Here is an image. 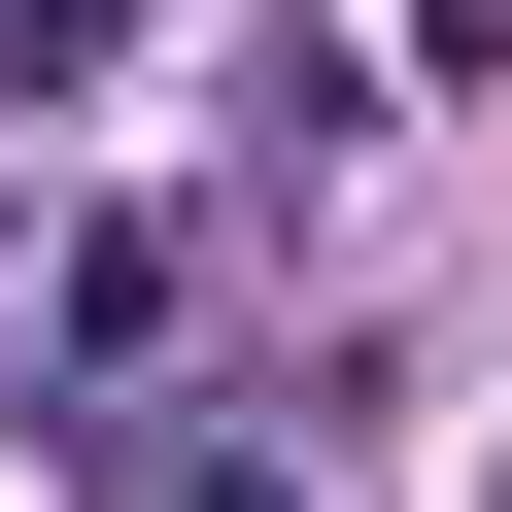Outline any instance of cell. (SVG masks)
I'll list each match as a JSON object with an SVG mask.
<instances>
[{
	"label": "cell",
	"instance_id": "6da1fadb",
	"mask_svg": "<svg viewBox=\"0 0 512 512\" xmlns=\"http://www.w3.org/2000/svg\"><path fill=\"white\" fill-rule=\"evenodd\" d=\"M137 512H274V478H239V444H205V478H137Z\"/></svg>",
	"mask_w": 512,
	"mask_h": 512
}]
</instances>
